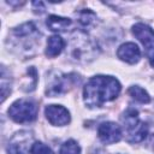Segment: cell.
Instances as JSON below:
<instances>
[{"label": "cell", "instance_id": "6da1fadb", "mask_svg": "<svg viewBox=\"0 0 154 154\" xmlns=\"http://www.w3.org/2000/svg\"><path fill=\"white\" fill-rule=\"evenodd\" d=\"M120 83L111 76L91 77L83 89L84 102L88 107H100L103 102L114 100L120 93Z\"/></svg>", "mask_w": 154, "mask_h": 154}, {"label": "cell", "instance_id": "7a4b0ae2", "mask_svg": "<svg viewBox=\"0 0 154 154\" xmlns=\"http://www.w3.org/2000/svg\"><path fill=\"white\" fill-rule=\"evenodd\" d=\"M70 55L76 61H88L93 59L95 47L88 36L82 31H75L70 41Z\"/></svg>", "mask_w": 154, "mask_h": 154}, {"label": "cell", "instance_id": "3957f363", "mask_svg": "<svg viewBox=\"0 0 154 154\" xmlns=\"http://www.w3.org/2000/svg\"><path fill=\"white\" fill-rule=\"evenodd\" d=\"M123 122L125 124L126 136L129 142H132V143L141 142L147 137L148 126L146 123L138 119V112L135 108H129L125 112L123 117Z\"/></svg>", "mask_w": 154, "mask_h": 154}, {"label": "cell", "instance_id": "277c9868", "mask_svg": "<svg viewBox=\"0 0 154 154\" xmlns=\"http://www.w3.org/2000/svg\"><path fill=\"white\" fill-rule=\"evenodd\" d=\"M8 116L16 123H29L36 119L37 105L26 99H20L13 102L8 108Z\"/></svg>", "mask_w": 154, "mask_h": 154}, {"label": "cell", "instance_id": "5b68a950", "mask_svg": "<svg viewBox=\"0 0 154 154\" xmlns=\"http://www.w3.org/2000/svg\"><path fill=\"white\" fill-rule=\"evenodd\" d=\"M32 135L29 131H19L17 132L10 141L7 146L8 154H26L29 149H31L32 144Z\"/></svg>", "mask_w": 154, "mask_h": 154}, {"label": "cell", "instance_id": "8992f818", "mask_svg": "<svg viewBox=\"0 0 154 154\" xmlns=\"http://www.w3.org/2000/svg\"><path fill=\"white\" fill-rule=\"evenodd\" d=\"M97 135H99V138L103 143L111 144V143H116V142L120 141L122 129L118 124H116L113 122H106V123L100 124V126L97 129Z\"/></svg>", "mask_w": 154, "mask_h": 154}, {"label": "cell", "instance_id": "52a82bcc", "mask_svg": "<svg viewBox=\"0 0 154 154\" xmlns=\"http://www.w3.org/2000/svg\"><path fill=\"white\" fill-rule=\"evenodd\" d=\"M45 114L52 125L63 126L70 122L69 111L60 105H49L45 108Z\"/></svg>", "mask_w": 154, "mask_h": 154}, {"label": "cell", "instance_id": "ba28073f", "mask_svg": "<svg viewBox=\"0 0 154 154\" xmlns=\"http://www.w3.org/2000/svg\"><path fill=\"white\" fill-rule=\"evenodd\" d=\"M73 75H59L52 79V82L48 84L47 88V95L49 96H57L65 91H67L69 87L72 85L75 82Z\"/></svg>", "mask_w": 154, "mask_h": 154}, {"label": "cell", "instance_id": "9c48e42d", "mask_svg": "<svg viewBox=\"0 0 154 154\" xmlns=\"http://www.w3.org/2000/svg\"><path fill=\"white\" fill-rule=\"evenodd\" d=\"M117 55L123 61H126L129 64H136L141 58V51L136 43L126 42L118 48Z\"/></svg>", "mask_w": 154, "mask_h": 154}, {"label": "cell", "instance_id": "30bf717a", "mask_svg": "<svg viewBox=\"0 0 154 154\" xmlns=\"http://www.w3.org/2000/svg\"><path fill=\"white\" fill-rule=\"evenodd\" d=\"M132 34L142 42L146 49L154 47V30L143 23H137L132 26Z\"/></svg>", "mask_w": 154, "mask_h": 154}, {"label": "cell", "instance_id": "8fae6325", "mask_svg": "<svg viewBox=\"0 0 154 154\" xmlns=\"http://www.w3.org/2000/svg\"><path fill=\"white\" fill-rule=\"evenodd\" d=\"M65 47V41L59 36V35H53L48 38L47 41V49H46V54L49 58L57 57L61 53V51Z\"/></svg>", "mask_w": 154, "mask_h": 154}, {"label": "cell", "instance_id": "7c38bea8", "mask_svg": "<svg viewBox=\"0 0 154 154\" xmlns=\"http://www.w3.org/2000/svg\"><path fill=\"white\" fill-rule=\"evenodd\" d=\"M47 26L52 31H65L70 25H71V19L65 18V17H59L55 14H52L47 18L46 22Z\"/></svg>", "mask_w": 154, "mask_h": 154}, {"label": "cell", "instance_id": "4fadbf2b", "mask_svg": "<svg viewBox=\"0 0 154 154\" xmlns=\"http://www.w3.org/2000/svg\"><path fill=\"white\" fill-rule=\"evenodd\" d=\"M128 91H129V94L132 96L134 100H136V101H138V102H141V103H148V102L150 101L149 94H148L143 88H141V87H138V85H132V87H130Z\"/></svg>", "mask_w": 154, "mask_h": 154}, {"label": "cell", "instance_id": "5bb4252c", "mask_svg": "<svg viewBox=\"0 0 154 154\" xmlns=\"http://www.w3.org/2000/svg\"><path fill=\"white\" fill-rule=\"evenodd\" d=\"M95 19H96V14L90 10H83V11L78 12V22L84 28L91 26L94 24Z\"/></svg>", "mask_w": 154, "mask_h": 154}, {"label": "cell", "instance_id": "9a60e30c", "mask_svg": "<svg viewBox=\"0 0 154 154\" xmlns=\"http://www.w3.org/2000/svg\"><path fill=\"white\" fill-rule=\"evenodd\" d=\"M36 32V26L34 25V23L28 22L24 23L22 25H19L17 29H14V35L17 37H24V36H29L31 34Z\"/></svg>", "mask_w": 154, "mask_h": 154}, {"label": "cell", "instance_id": "2e32d148", "mask_svg": "<svg viewBox=\"0 0 154 154\" xmlns=\"http://www.w3.org/2000/svg\"><path fill=\"white\" fill-rule=\"evenodd\" d=\"M81 148L76 141L69 140L60 147V154H79Z\"/></svg>", "mask_w": 154, "mask_h": 154}, {"label": "cell", "instance_id": "e0dca14e", "mask_svg": "<svg viewBox=\"0 0 154 154\" xmlns=\"http://www.w3.org/2000/svg\"><path fill=\"white\" fill-rule=\"evenodd\" d=\"M30 153L31 154H53L52 149L46 146L45 143L42 142H35L32 143V147L30 149Z\"/></svg>", "mask_w": 154, "mask_h": 154}, {"label": "cell", "instance_id": "ac0fdd59", "mask_svg": "<svg viewBox=\"0 0 154 154\" xmlns=\"http://www.w3.org/2000/svg\"><path fill=\"white\" fill-rule=\"evenodd\" d=\"M146 55H147L150 65L154 67V47H152L149 49H146Z\"/></svg>", "mask_w": 154, "mask_h": 154}, {"label": "cell", "instance_id": "d6986e66", "mask_svg": "<svg viewBox=\"0 0 154 154\" xmlns=\"http://www.w3.org/2000/svg\"><path fill=\"white\" fill-rule=\"evenodd\" d=\"M32 6H34V10L37 12V11H40V12H43V10H45V6H43V2H41V1H35V2H32Z\"/></svg>", "mask_w": 154, "mask_h": 154}, {"label": "cell", "instance_id": "ffe728a7", "mask_svg": "<svg viewBox=\"0 0 154 154\" xmlns=\"http://www.w3.org/2000/svg\"><path fill=\"white\" fill-rule=\"evenodd\" d=\"M148 144H149V147L154 150V134L153 135H150V137H149V141H148Z\"/></svg>", "mask_w": 154, "mask_h": 154}]
</instances>
